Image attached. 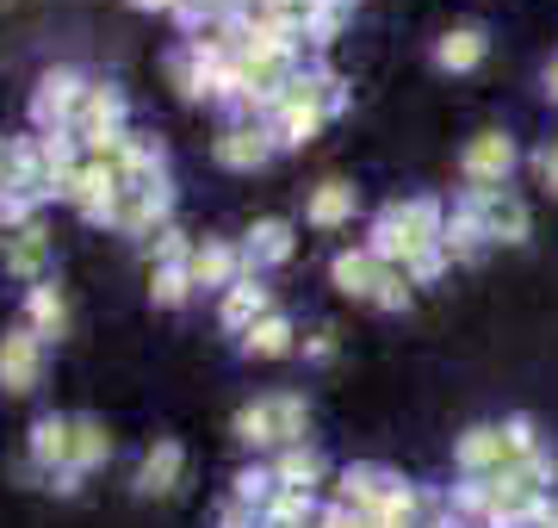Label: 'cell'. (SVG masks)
Wrapping results in <instances>:
<instances>
[{"instance_id": "6da1fadb", "label": "cell", "mask_w": 558, "mask_h": 528, "mask_svg": "<svg viewBox=\"0 0 558 528\" xmlns=\"http://www.w3.org/2000/svg\"><path fill=\"white\" fill-rule=\"evenodd\" d=\"M447 218H453V212H447L435 193H416V200H391L379 218L366 224V249H373L385 267H410L422 249H435L440 237H447Z\"/></svg>"}, {"instance_id": "7a4b0ae2", "label": "cell", "mask_w": 558, "mask_h": 528, "mask_svg": "<svg viewBox=\"0 0 558 528\" xmlns=\"http://www.w3.org/2000/svg\"><path fill=\"white\" fill-rule=\"evenodd\" d=\"M323 124H329V106H323V94H317V75L299 69V75L286 82V94H279L267 131H274L279 149H311V143L323 137Z\"/></svg>"}, {"instance_id": "3957f363", "label": "cell", "mask_w": 558, "mask_h": 528, "mask_svg": "<svg viewBox=\"0 0 558 528\" xmlns=\"http://www.w3.org/2000/svg\"><path fill=\"white\" fill-rule=\"evenodd\" d=\"M459 205L465 212H478V224L490 230V243H527L534 237V212H527V200L521 193H509V187H465L459 193Z\"/></svg>"}, {"instance_id": "277c9868", "label": "cell", "mask_w": 558, "mask_h": 528, "mask_svg": "<svg viewBox=\"0 0 558 528\" xmlns=\"http://www.w3.org/2000/svg\"><path fill=\"white\" fill-rule=\"evenodd\" d=\"M87 87L94 82H87L81 69H44L38 94H32V124H38V131H75Z\"/></svg>"}, {"instance_id": "5b68a950", "label": "cell", "mask_w": 558, "mask_h": 528, "mask_svg": "<svg viewBox=\"0 0 558 528\" xmlns=\"http://www.w3.org/2000/svg\"><path fill=\"white\" fill-rule=\"evenodd\" d=\"M515 163H521V149H515L509 131H478V137H465V149H459L465 187H509Z\"/></svg>"}, {"instance_id": "8992f818", "label": "cell", "mask_w": 558, "mask_h": 528, "mask_svg": "<svg viewBox=\"0 0 558 528\" xmlns=\"http://www.w3.org/2000/svg\"><path fill=\"white\" fill-rule=\"evenodd\" d=\"M38 380H44V336L32 324H13L0 336V392L25 398V392H38Z\"/></svg>"}, {"instance_id": "52a82bcc", "label": "cell", "mask_w": 558, "mask_h": 528, "mask_svg": "<svg viewBox=\"0 0 558 528\" xmlns=\"http://www.w3.org/2000/svg\"><path fill=\"white\" fill-rule=\"evenodd\" d=\"M453 467H459V479H497V472L515 467L502 423H472L465 429V435L453 442Z\"/></svg>"}, {"instance_id": "ba28073f", "label": "cell", "mask_w": 558, "mask_h": 528, "mask_svg": "<svg viewBox=\"0 0 558 528\" xmlns=\"http://www.w3.org/2000/svg\"><path fill=\"white\" fill-rule=\"evenodd\" d=\"M211 156H218V168H230V175H255V168H267L279 156V143L267 124H223L218 137H211Z\"/></svg>"}, {"instance_id": "9c48e42d", "label": "cell", "mask_w": 558, "mask_h": 528, "mask_svg": "<svg viewBox=\"0 0 558 528\" xmlns=\"http://www.w3.org/2000/svg\"><path fill=\"white\" fill-rule=\"evenodd\" d=\"M69 442H75V417H57V410H44L38 423L25 429V467L50 479V472L69 467Z\"/></svg>"}, {"instance_id": "30bf717a", "label": "cell", "mask_w": 558, "mask_h": 528, "mask_svg": "<svg viewBox=\"0 0 558 528\" xmlns=\"http://www.w3.org/2000/svg\"><path fill=\"white\" fill-rule=\"evenodd\" d=\"M174 224V181L161 175V181L137 187V193H124V212H119V230L124 237H156Z\"/></svg>"}, {"instance_id": "8fae6325", "label": "cell", "mask_w": 558, "mask_h": 528, "mask_svg": "<svg viewBox=\"0 0 558 528\" xmlns=\"http://www.w3.org/2000/svg\"><path fill=\"white\" fill-rule=\"evenodd\" d=\"M44 267H50V230H44V224H25L13 237H0V274H7V280L38 286V280H50Z\"/></svg>"}, {"instance_id": "7c38bea8", "label": "cell", "mask_w": 558, "mask_h": 528, "mask_svg": "<svg viewBox=\"0 0 558 528\" xmlns=\"http://www.w3.org/2000/svg\"><path fill=\"white\" fill-rule=\"evenodd\" d=\"M180 479H186V447L174 435H156L143 447V467H137V497H174Z\"/></svg>"}, {"instance_id": "4fadbf2b", "label": "cell", "mask_w": 558, "mask_h": 528, "mask_svg": "<svg viewBox=\"0 0 558 528\" xmlns=\"http://www.w3.org/2000/svg\"><path fill=\"white\" fill-rule=\"evenodd\" d=\"M398 485V472L391 467H373V460H354V467L336 472V504L341 509H360V516H373L379 509V497Z\"/></svg>"}, {"instance_id": "5bb4252c", "label": "cell", "mask_w": 558, "mask_h": 528, "mask_svg": "<svg viewBox=\"0 0 558 528\" xmlns=\"http://www.w3.org/2000/svg\"><path fill=\"white\" fill-rule=\"evenodd\" d=\"M267 311H274V299H267L260 274H242V280L218 299V329H230V336L242 343V336H248V329H255L260 317H267Z\"/></svg>"}, {"instance_id": "9a60e30c", "label": "cell", "mask_w": 558, "mask_h": 528, "mask_svg": "<svg viewBox=\"0 0 558 528\" xmlns=\"http://www.w3.org/2000/svg\"><path fill=\"white\" fill-rule=\"evenodd\" d=\"M242 274H248V262H242V243L205 237V243L193 249V286H205V292H230Z\"/></svg>"}, {"instance_id": "2e32d148", "label": "cell", "mask_w": 558, "mask_h": 528, "mask_svg": "<svg viewBox=\"0 0 558 528\" xmlns=\"http://www.w3.org/2000/svg\"><path fill=\"white\" fill-rule=\"evenodd\" d=\"M124 119H131V100H124L112 82H94L87 87V100H81V119H75V137H112V131H124Z\"/></svg>"}, {"instance_id": "e0dca14e", "label": "cell", "mask_w": 558, "mask_h": 528, "mask_svg": "<svg viewBox=\"0 0 558 528\" xmlns=\"http://www.w3.org/2000/svg\"><path fill=\"white\" fill-rule=\"evenodd\" d=\"M484 57H490V32H484V25H453V32L435 38V69L440 75H472Z\"/></svg>"}, {"instance_id": "ac0fdd59", "label": "cell", "mask_w": 558, "mask_h": 528, "mask_svg": "<svg viewBox=\"0 0 558 528\" xmlns=\"http://www.w3.org/2000/svg\"><path fill=\"white\" fill-rule=\"evenodd\" d=\"M292 249H299V237L286 218H255V230L242 237V262H248V274H260V267H286Z\"/></svg>"}, {"instance_id": "d6986e66", "label": "cell", "mask_w": 558, "mask_h": 528, "mask_svg": "<svg viewBox=\"0 0 558 528\" xmlns=\"http://www.w3.org/2000/svg\"><path fill=\"white\" fill-rule=\"evenodd\" d=\"M20 324H32V329L44 336V343H62V336H69V299H62V286H57V280L25 286V311H20Z\"/></svg>"}, {"instance_id": "ffe728a7", "label": "cell", "mask_w": 558, "mask_h": 528, "mask_svg": "<svg viewBox=\"0 0 558 528\" xmlns=\"http://www.w3.org/2000/svg\"><path fill=\"white\" fill-rule=\"evenodd\" d=\"M119 181H124V193H137V187H149V181H161L168 175V149H161L156 137H124V149H119Z\"/></svg>"}, {"instance_id": "44dd1931", "label": "cell", "mask_w": 558, "mask_h": 528, "mask_svg": "<svg viewBox=\"0 0 558 528\" xmlns=\"http://www.w3.org/2000/svg\"><path fill=\"white\" fill-rule=\"evenodd\" d=\"M385 262L373 255V249H341L336 262H329V280H336V292H348V299H373V286H379Z\"/></svg>"}, {"instance_id": "7402d4cb", "label": "cell", "mask_w": 558, "mask_h": 528, "mask_svg": "<svg viewBox=\"0 0 558 528\" xmlns=\"http://www.w3.org/2000/svg\"><path fill=\"white\" fill-rule=\"evenodd\" d=\"M440 249H447L459 267H478L484 255H490V230L478 224V212L453 205V218H447V237H440Z\"/></svg>"}, {"instance_id": "603a6c76", "label": "cell", "mask_w": 558, "mask_h": 528, "mask_svg": "<svg viewBox=\"0 0 558 528\" xmlns=\"http://www.w3.org/2000/svg\"><path fill=\"white\" fill-rule=\"evenodd\" d=\"M354 187L348 181H317L311 187V200H304V224H317V230H341V224H354Z\"/></svg>"}, {"instance_id": "cb8c5ba5", "label": "cell", "mask_w": 558, "mask_h": 528, "mask_svg": "<svg viewBox=\"0 0 558 528\" xmlns=\"http://www.w3.org/2000/svg\"><path fill=\"white\" fill-rule=\"evenodd\" d=\"M274 479H279V491H311V497H317V485L329 479V467H323L317 447L304 442V447H279L274 454Z\"/></svg>"}, {"instance_id": "d4e9b609", "label": "cell", "mask_w": 558, "mask_h": 528, "mask_svg": "<svg viewBox=\"0 0 558 528\" xmlns=\"http://www.w3.org/2000/svg\"><path fill=\"white\" fill-rule=\"evenodd\" d=\"M44 181H50V168H44V143L38 137H7V181L0 187H20L38 200Z\"/></svg>"}, {"instance_id": "484cf974", "label": "cell", "mask_w": 558, "mask_h": 528, "mask_svg": "<svg viewBox=\"0 0 558 528\" xmlns=\"http://www.w3.org/2000/svg\"><path fill=\"white\" fill-rule=\"evenodd\" d=\"M236 348L248 355V361H279V355H292V348H299V329H292V317H286V311H267V317H260V324L248 329Z\"/></svg>"}, {"instance_id": "4316f807", "label": "cell", "mask_w": 558, "mask_h": 528, "mask_svg": "<svg viewBox=\"0 0 558 528\" xmlns=\"http://www.w3.org/2000/svg\"><path fill=\"white\" fill-rule=\"evenodd\" d=\"M112 460V429L100 423V417H75V442H69V472H87L106 467Z\"/></svg>"}, {"instance_id": "83f0119b", "label": "cell", "mask_w": 558, "mask_h": 528, "mask_svg": "<svg viewBox=\"0 0 558 528\" xmlns=\"http://www.w3.org/2000/svg\"><path fill=\"white\" fill-rule=\"evenodd\" d=\"M230 435H236L248 454H267L274 447L279 454V429H274V398H255V405L236 410V423H230Z\"/></svg>"}, {"instance_id": "f1b7e54d", "label": "cell", "mask_w": 558, "mask_h": 528, "mask_svg": "<svg viewBox=\"0 0 558 528\" xmlns=\"http://www.w3.org/2000/svg\"><path fill=\"white\" fill-rule=\"evenodd\" d=\"M317 497L311 491H274V504L260 509V528H317Z\"/></svg>"}, {"instance_id": "f546056e", "label": "cell", "mask_w": 558, "mask_h": 528, "mask_svg": "<svg viewBox=\"0 0 558 528\" xmlns=\"http://www.w3.org/2000/svg\"><path fill=\"white\" fill-rule=\"evenodd\" d=\"M274 429H279V447H304L311 442V398L304 392H274Z\"/></svg>"}, {"instance_id": "4dcf8cb0", "label": "cell", "mask_w": 558, "mask_h": 528, "mask_svg": "<svg viewBox=\"0 0 558 528\" xmlns=\"http://www.w3.org/2000/svg\"><path fill=\"white\" fill-rule=\"evenodd\" d=\"M274 491H279V479H274V460H248V467L230 479V504H248L260 516V509L274 504Z\"/></svg>"}, {"instance_id": "1f68e13d", "label": "cell", "mask_w": 558, "mask_h": 528, "mask_svg": "<svg viewBox=\"0 0 558 528\" xmlns=\"http://www.w3.org/2000/svg\"><path fill=\"white\" fill-rule=\"evenodd\" d=\"M193 292H199V286H193V267H149V305L180 311Z\"/></svg>"}, {"instance_id": "d6a6232c", "label": "cell", "mask_w": 558, "mask_h": 528, "mask_svg": "<svg viewBox=\"0 0 558 528\" xmlns=\"http://www.w3.org/2000/svg\"><path fill=\"white\" fill-rule=\"evenodd\" d=\"M38 143H44V168L50 175H69V168L87 163V149H81L75 131H38Z\"/></svg>"}, {"instance_id": "836d02e7", "label": "cell", "mask_w": 558, "mask_h": 528, "mask_svg": "<svg viewBox=\"0 0 558 528\" xmlns=\"http://www.w3.org/2000/svg\"><path fill=\"white\" fill-rule=\"evenodd\" d=\"M447 504H453V516L484 528V516H490V479H459V485L447 491Z\"/></svg>"}, {"instance_id": "e575fe53", "label": "cell", "mask_w": 558, "mask_h": 528, "mask_svg": "<svg viewBox=\"0 0 558 528\" xmlns=\"http://www.w3.org/2000/svg\"><path fill=\"white\" fill-rule=\"evenodd\" d=\"M341 25H348V13L329 7V0H317V7H311V20H304V44H311V50H329V44L341 38Z\"/></svg>"}, {"instance_id": "d590c367", "label": "cell", "mask_w": 558, "mask_h": 528, "mask_svg": "<svg viewBox=\"0 0 558 528\" xmlns=\"http://www.w3.org/2000/svg\"><path fill=\"white\" fill-rule=\"evenodd\" d=\"M149 249H156V267H193V249H199V243H193L180 224H168V230L149 237Z\"/></svg>"}, {"instance_id": "8d00e7d4", "label": "cell", "mask_w": 558, "mask_h": 528, "mask_svg": "<svg viewBox=\"0 0 558 528\" xmlns=\"http://www.w3.org/2000/svg\"><path fill=\"white\" fill-rule=\"evenodd\" d=\"M410 299H416V286H410V274H403V267H385L366 305H379V311H410Z\"/></svg>"}, {"instance_id": "74e56055", "label": "cell", "mask_w": 558, "mask_h": 528, "mask_svg": "<svg viewBox=\"0 0 558 528\" xmlns=\"http://www.w3.org/2000/svg\"><path fill=\"white\" fill-rule=\"evenodd\" d=\"M25 224H38V200L20 193V187H0V237H13Z\"/></svg>"}, {"instance_id": "f35d334b", "label": "cell", "mask_w": 558, "mask_h": 528, "mask_svg": "<svg viewBox=\"0 0 558 528\" xmlns=\"http://www.w3.org/2000/svg\"><path fill=\"white\" fill-rule=\"evenodd\" d=\"M502 435H509V454H515V460H534L539 447V423L534 417H527V410H515V417H502Z\"/></svg>"}, {"instance_id": "ab89813d", "label": "cell", "mask_w": 558, "mask_h": 528, "mask_svg": "<svg viewBox=\"0 0 558 528\" xmlns=\"http://www.w3.org/2000/svg\"><path fill=\"white\" fill-rule=\"evenodd\" d=\"M447 267H453V255H447V249H422V255H416V262H410V267H403V274H410V286H435L440 280V274H447Z\"/></svg>"}, {"instance_id": "60d3db41", "label": "cell", "mask_w": 558, "mask_h": 528, "mask_svg": "<svg viewBox=\"0 0 558 528\" xmlns=\"http://www.w3.org/2000/svg\"><path fill=\"white\" fill-rule=\"evenodd\" d=\"M299 348H304V361H317V367H323V361H336V329H329V324L311 329V336H304Z\"/></svg>"}, {"instance_id": "b9f144b4", "label": "cell", "mask_w": 558, "mask_h": 528, "mask_svg": "<svg viewBox=\"0 0 558 528\" xmlns=\"http://www.w3.org/2000/svg\"><path fill=\"white\" fill-rule=\"evenodd\" d=\"M534 168H539V187H546V193L558 200V137H553V143H546V149L534 156Z\"/></svg>"}, {"instance_id": "7bdbcfd3", "label": "cell", "mask_w": 558, "mask_h": 528, "mask_svg": "<svg viewBox=\"0 0 558 528\" xmlns=\"http://www.w3.org/2000/svg\"><path fill=\"white\" fill-rule=\"evenodd\" d=\"M211 528H260V516H255L248 504H223V509H218V523H211Z\"/></svg>"}, {"instance_id": "ee69618b", "label": "cell", "mask_w": 558, "mask_h": 528, "mask_svg": "<svg viewBox=\"0 0 558 528\" xmlns=\"http://www.w3.org/2000/svg\"><path fill=\"white\" fill-rule=\"evenodd\" d=\"M44 491H57V497H75V491H81V472H69V467L50 472V479H44Z\"/></svg>"}, {"instance_id": "f6af8a7d", "label": "cell", "mask_w": 558, "mask_h": 528, "mask_svg": "<svg viewBox=\"0 0 558 528\" xmlns=\"http://www.w3.org/2000/svg\"><path fill=\"white\" fill-rule=\"evenodd\" d=\"M534 528H558V491L534 504Z\"/></svg>"}, {"instance_id": "bcb514c9", "label": "cell", "mask_w": 558, "mask_h": 528, "mask_svg": "<svg viewBox=\"0 0 558 528\" xmlns=\"http://www.w3.org/2000/svg\"><path fill=\"white\" fill-rule=\"evenodd\" d=\"M539 94H546V100H553V106H558V57H553V62H546V69H539Z\"/></svg>"}, {"instance_id": "7dc6e473", "label": "cell", "mask_w": 558, "mask_h": 528, "mask_svg": "<svg viewBox=\"0 0 558 528\" xmlns=\"http://www.w3.org/2000/svg\"><path fill=\"white\" fill-rule=\"evenodd\" d=\"M131 7H137V13H180L186 0H131Z\"/></svg>"}, {"instance_id": "c3c4849f", "label": "cell", "mask_w": 558, "mask_h": 528, "mask_svg": "<svg viewBox=\"0 0 558 528\" xmlns=\"http://www.w3.org/2000/svg\"><path fill=\"white\" fill-rule=\"evenodd\" d=\"M0 181H7V137H0Z\"/></svg>"}]
</instances>
